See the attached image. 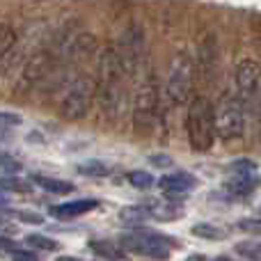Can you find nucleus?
<instances>
[{
    "label": "nucleus",
    "instance_id": "f257e3e1",
    "mask_svg": "<svg viewBox=\"0 0 261 261\" xmlns=\"http://www.w3.org/2000/svg\"><path fill=\"white\" fill-rule=\"evenodd\" d=\"M126 71L115 48H103L99 55V69H96V101L101 113L110 122H119L128 108L126 94Z\"/></svg>",
    "mask_w": 261,
    "mask_h": 261
},
{
    "label": "nucleus",
    "instance_id": "f03ea898",
    "mask_svg": "<svg viewBox=\"0 0 261 261\" xmlns=\"http://www.w3.org/2000/svg\"><path fill=\"white\" fill-rule=\"evenodd\" d=\"M186 133L195 151H208L216 142V108L206 96H197L188 106Z\"/></svg>",
    "mask_w": 261,
    "mask_h": 261
},
{
    "label": "nucleus",
    "instance_id": "7ed1b4c3",
    "mask_svg": "<svg viewBox=\"0 0 261 261\" xmlns=\"http://www.w3.org/2000/svg\"><path fill=\"white\" fill-rule=\"evenodd\" d=\"M161 117V96L153 78H144L133 99V128L138 133H151Z\"/></svg>",
    "mask_w": 261,
    "mask_h": 261
},
{
    "label": "nucleus",
    "instance_id": "20e7f679",
    "mask_svg": "<svg viewBox=\"0 0 261 261\" xmlns=\"http://www.w3.org/2000/svg\"><path fill=\"white\" fill-rule=\"evenodd\" d=\"M96 99V81L87 73H78L71 81L62 103H60V115L69 122H78L90 113L92 103Z\"/></svg>",
    "mask_w": 261,
    "mask_h": 261
},
{
    "label": "nucleus",
    "instance_id": "39448f33",
    "mask_svg": "<svg viewBox=\"0 0 261 261\" xmlns=\"http://www.w3.org/2000/svg\"><path fill=\"white\" fill-rule=\"evenodd\" d=\"M216 108V133L222 140H239L245 133V106L234 92H225L218 99Z\"/></svg>",
    "mask_w": 261,
    "mask_h": 261
},
{
    "label": "nucleus",
    "instance_id": "423d86ee",
    "mask_svg": "<svg viewBox=\"0 0 261 261\" xmlns=\"http://www.w3.org/2000/svg\"><path fill=\"white\" fill-rule=\"evenodd\" d=\"M195 83V67L188 53H176L172 60L170 76H167V101L172 106H184L190 99Z\"/></svg>",
    "mask_w": 261,
    "mask_h": 261
},
{
    "label": "nucleus",
    "instance_id": "0eeeda50",
    "mask_svg": "<svg viewBox=\"0 0 261 261\" xmlns=\"http://www.w3.org/2000/svg\"><path fill=\"white\" fill-rule=\"evenodd\" d=\"M117 53L124 64L126 76H135L144 67V62H147V46H144V35L138 25H130L122 35V48Z\"/></svg>",
    "mask_w": 261,
    "mask_h": 261
},
{
    "label": "nucleus",
    "instance_id": "6e6552de",
    "mask_svg": "<svg viewBox=\"0 0 261 261\" xmlns=\"http://www.w3.org/2000/svg\"><path fill=\"white\" fill-rule=\"evenodd\" d=\"M261 90V69L254 60H243L236 69V96L245 108H252L259 101Z\"/></svg>",
    "mask_w": 261,
    "mask_h": 261
},
{
    "label": "nucleus",
    "instance_id": "1a4fd4ad",
    "mask_svg": "<svg viewBox=\"0 0 261 261\" xmlns=\"http://www.w3.org/2000/svg\"><path fill=\"white\" fill-rule=\"evenodd\" d=\"M124 245L126 248H130L133 252L138 254H144V257H151V259H167L170 257V245L172 241L165 239V236L161 234H151V231H133V234L124 236Z\"/></svg>",
    "mask_w": 261,
    "mask_h": 261
},
{
    "label": "nucleus",
    "instance_id": "9d476101",
    "mask_svg": "<svg viewBox=\"0 0 261 261\" xmlns=\"http://www.w3.org/2000/svg\"><path fill=\"white\" fill-rule=\"evenodd\" d=\"M53 55L48 50H37L30 60L25 62L23 67V73H21V83L23 85H35V83L44 81L50 71H53Z\"/></svg>",
    "mask_w": 261,
    "mask_h": 261
},
{
    "label": "nucleus",
    "instance_id": "9b49d317",
    "mask_svg": "<svg viewBox=\"0 0 261 261\" xmlns=\"http://www.w3.org/2000/svg\"><path fill=\"white\" fill-rule=\"evenodd\" d=\"M199 71H202L204 81H213V76L218 73V37L216 35H206L199 46Z\"/></svg>",
    "mask_w": 261,
    "mask_h": 261
},
{
    "label": "nucleus",
    "instance_id": "f8f14e48",
    "mask_svg": "<svg viewBox=\"0 0 261 261\" xmlns=\"http://www.w3.org/2000/svg\"><path fill=\"white\" fill-rule=\"evenodd\" d=\"M195 186V176L188 172H172L158 179V188L167 195V197H176V195H186Z\"/></svg>",
    "mask_w": 261,
    "mask_h": 261
},
{
    "label": "nucleus",
    "instance_id": "ddd939ff",
    "mask_svg": "<svg viewBox=\"0 0 261 261\" xmlns=\"http://www.w3.org/2000/svg\"><path fill=\"white\" fill-rule=\"evenodd\" d=\"M96 206H99L96 199H76V202H64V204H58V206H50V216L58 218V220H71V218L94 211Z\"/></svg>",
    "mask_w": 261,
    "mask_h": 261
},
{
    "label": "nucleus",
    "instance_id": "4468645a",
    "mask_svg": "<svg viewBox=\"0 0 261 261\" xmlns=\"http://www.w3.org/2000/svg\"><path fill=\"white\" fill-rule=\"evenodd\" d=\"M254 188H257V176H254L252 172H234L225 184L227 193L236 195V197H245V195H250Z\"/></svg>",
    "mask_w": 261,
    "mask_h": 261
},
{
    "label": "nucleus",
    "instance_id": "2eb2a0df",
    "mask_svg": "<svg viewBox=\"0 0 261 261\" xmlns=\"http://www.w3.org/2000/svg\"><path fill=\"white\" fill-rule=\"evenodd\" d=\"M67 48H69L71 60H87V58H92V55L96 53V37L83 32V35H78L76 39L67 46Z\"/></svg>",
    "mask_w": 261,
    "mask_h": 261
},
{
    "label": "nucleus",
    "instance_id": "dca6fc26",
    "mask_svg": "<svg viewBox=\"0 0 261 261\" xmlns=\"http://www.w3.org/2000/svg\"><path fill=\"white\" fill-rule=\"evenodd\" d=\"M32 181H35L39 188H44L46 193H53V195H67V193L76 190V186H73L71 181L53 179V176H44V174H32Z\"/></svg>",
    "mask_w": 261,
    "mask_h": 261
},
{
    "label": "nucleus",
    "instance_id": "f3484780",
    "mask_svg": "<svg viewBox=\"0 0 261 261\" xmlns=\"http://www.w3.org/2000/svg\"><path fill=\"white\" fill-rule=\"evenodd\" d=\"M16 46V30L7 23H0V60Z\"/></svg>",
    "mask_w": 261,
    "mask_h": 261
},
{
    "label": "nucleus",
    "instance_id": "a211bd4d",
    "mask_svg": "<svg viewBox=\"0 0 261 261\" xmlns=\"http://www.w3.org/2000/svg\"><path fill=\"white\" fill-rule=\"evenodd\" d=\"M25 245L28 248H37V250H46V252H55V250H60V243L53 239H48V236H41V234H30L25 239Z\"/></svg>",
    "mask_w": 261,
    "mask_h": 261
},
{
    "label": "nucleus",
    "instance_id": "6ab92c4d",
    "mask_svg": "<svg viewBox=\"0 0 261 261\" xmlns=\"http://www.w3.org/2000/svg\"><path fill=\"white\" fill-rule=\"evenodd\" d=\"M193 234L199 236V239H206V241H222L225 239V231L220 229V227L216 225H206V222H202V225H195L193 227Z\"/></svg>",
    "mask_w": 261,
    "mask_h": 261
},
{
    "label": "nucleus",
    "instance_id": "aec40b11",
    "mask_svg": "<svg viewBox=\"0 0 261 261\" xmlns=\"http://www.w3.org/2000/svg\"><path fill=\"white\" fill-rule=\"evenodd\" d=\"M0 188L7 190V193H23V190H28V184L21 179H14V176H3L0 179Z\"/></svg>",
    "mask_w": 261,
    "mask_h": 261
},
{
    "label": "nucleus",
    "instance_id": "412c9836",
    "mask_svg": "<svg viewBox=\"0 0 261 261\" xmlns=\"http://www.w3.org/2000/svg\"><path fill=\"white\" fill-rule=\"evenodd\" d=\"M128 181H130V186H135V188H149V186L153 184V176L151 174H147V172H130L128 174Z\"/></svg>",
    "mask_w": 261,
    "mask_h": 261
},
{
    "label": "nucleus",
    "instance_id": "4be33fe9",
    "mask_svg": "<svg viewBox=\"0 0 261 261\" xmlns=\"http://www.w3.org/2000/svg\"><path fill=\"white\" fill-rule=\"evenodd\" d=\"M92 248H94L96 254H103V257H108V259H119V257H122V252H119L115 245L103 243V241H99V243H92Z\"/></svg>",
    "mask_w": 261,
    "mask_h": 261
},
{
    "label": "nucleus",
    "instance_id": "5701e85b",
    "mask_svg": "<svg viewBox=\"0 0 261 261\" xmlns=\"http://www.w3.org/2000/svg\"><path fill=\"white\" fill-rule=\"evenodd\" d=\"M239 229L248 231V234H254V236H261V220H257V218H248V220H241V222H239Z\"/></svg>",
    "mask_w": 261,
    "mask_h": 261
},
{
    "label": "nucleus",
    "instance_id": "b1692460",
    "mask_svg": "<svg viewBox=\"0 0 261 261\" xmlns=\"http://www.w3.org/2000/svg\"><path fill=\"white\" fill-rule=\"evenodd\" d=\"M23 119L18 113H0V126H21Z\"/></svg>",
    "mask_w": 261,
    "mask_h": 261
},
{
    "label": "nucleus",
    "instance_id": "393cba45",
    "mask_svg": "<svg viewBox=\"0 0 261 261\" xmlns=\"http://www.w3.org/2000/svg\"><path fill=\"white\" fill-rule=\"evenodd\" d=\"M78 170L90 174V176H103L106 174V167L101 165V163H87V165H81Z\"/></svg>",
    "mask_w": 261,
    "mask_h": 261
},
{
    "label": "nucleus",
    "instance_id": "a878e982",
    "mask_svg": "<svg viewBox=\"0 0 261 261\" xmlns=\"http://www.w3.org/2000/svg\"><path fill=\"white\" fill-rule=\"evenodd\" d=\"M16 216L21 222H32V225H41V222H44V218L37 216V213H30V211H18Z\"/></svg>",
    "mask_w": 261,
    "mask_h": 261
},
{
    "label": "nucleus",
    "instance_id": "bb28decb",
    "mask_svg": "<svg viewBox=\"0 0 261 261\" xmlns=\"http://www.w3.org/2000/svg\"><path fill=\"white\" fill-rule=\"evenodd\" d=\"M147 213H144V208H124L122 211V218L124 220H140V218H144Z\"/></svg>",
    "mask_w": 261,
    "mask_h": 261
},
{
    "label": "nucleus",
    "instance_id": "cd10ccee",
    "mask_svg": "<svg viewBox=\"0 0 261 261\" xmlns=\"http://www.w3.org/2000/svg\"><path fill=\"white\" fill-rule=\"evenodd\" d=\"M14 250H18L16 241L7 239V236H0V252H14Z\"/></svg>",
    "mask_w": 261,
    "mask_h": 261
},
{
    "label": "nucleus",
    "instance_id": "c85d7f7f",
    "mask_svg": "<svg viewBox=\"0 0 261 261\" xmlns=\"http://www.w3.org/2000/svg\"><path fill=\"white\" fill-rule=\"evenodd\" d=\"M12 261H37V257L32 252H25V250H14Z\"/></svg>",
    "mask_w": 261,
    "mask_h": 261
},
{
    "label": "nucleus",
    "instance_id": "c756f323",
    "mask_svg": "<svg viewBox=\"0 0 261 261\" xmlns=\"http://www.w3.org/2000/svg\"><path fill=\"white\" fill-rule=\"evenodd\" d=\"M149 161H151V165H156V167H167V165H172V158H167L165 153H156V156H151Z\"/></svg>",
    "mask_w": 261,
    "mask_h": 261
},
{
    "label": "nucleus",
    "instance_id": "7c9ffc66",
    "mask_svg": "<svg viewBox=\"0 0 261 261\" xmlns=\"http://www.w3.org/2000/svg\"><path fill=\"white\" fill-rule=\"evenodd\" d=\"M234 172H252L254 170V163L252 161H239V163H234Z\"/></svg>",
    "mask_w": 261,
    "mask_h": 261
},
{
    "label": "nucleus",
    "instance_id": "2f4dec72",
    "mask_svg": "<svg viewBox=\"0 0 261 261\" xmlns=\"http://www.w3.org/2000/svg\"><path fill=\"white\" fill-rule=\"evenodd\" d=\"M55 261H81V259H76V257H58Z\"/></svg>",
    "mask_w": 261,
    "mask_h": 261
},
{
    "label": "nucleus",
    "instance_id": "473e14b6",
    "mask_svg": "<svg viewBox=\"0 0 261 261\" xmlns=\"http://www.w3.org/2000/svg\"><path fill=\"white\" fill-rule=\"evenodd\" d=\"M216 261H231V259H227V257H220V259H216Z\"/></svg>",
    "mask_w": 261,
    "mask_h": 261
},
{
    "label": "nucleus",
    "instance_id": "72a5a7b5",
    "mask_svg": "<svg viewBox=\"0 0 261 261\" xmlns=\"http://www.w3.org/2000/svg\"><path fill=\"white\" fill-rule=\"evenodd\" d=\"M259 213H261V206H259Z\"/></svg>",
    "mask_w": 261,
    "mask_h": 261
}]
</instances>
